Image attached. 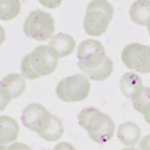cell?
Returning <instances> with one entry per match:
<instances>
[{"label": "cell", "mask_w": 150, "mask_h": 150, "mask_svg": "<svg viewBox=\"0 0 150 150\" xmlns=\"http://www.w3.org/2000/svg\"><path fill=\"white\" fill-rule=\"evenodd\" d=\"M48 46L56 53L58 58H62L68 56L73 52L76 42L71 35L66 33H57L51 37Z\"/></svg>", "instance_id": "30bf717a"}, {"label": "cell", "mask_w": 150, "mask_h": 150, "mask_svg": "<svg viewBox=\"0 0 150 150\" xmlns=\"http://www.w3.org/2000/svg\"><path fill=\"white\" fill-rule=\"evenodd\" d=\"M147 30H148V33H149V36H150V24L147 26Z\"/></svg>", "instance_id": "603a6c76"}, {"label": "cell", "mask_w": 150, "mask_h": 150, "mask_svg": "<svg viewBox=\"0 0 150 150\" xmlns=\"http://www.w3.org/2000/svg\"><path fill=\"white\" fill-rule=\"evenodd\" d=\"M134 109L143 113L150 106V87H141L131 97Z\"/></svg>", "instance_id": "2e32d148"}, {"label": "cell", "mask_w": 150, "mask_h": 150, "mask_svg": "<svg viewBox=\"0 0 150 150\" xmlns=\"http://www.w3.org/2000/svg\"><path fill=\"white\" fill-rule=\"evenodd\" d=\"M51 113L39 103H31L26 106L21 114V122L23 126L34 131L37 134L44 129Z\"/></svg>", "instance_id": "ba28073f"}, {"label": "cell", "mask_w": 150, "mask_h": 150, "mask_svg": "<svg viewBox=\"0 0 150 150\" xmlns=\"http://www.w3.org/2000/svg\"><path fill=\"white\" fill-rule=\"evenodd\" d=\"M55 22L51 14L42 10H34L27 16L23 31L27 37L37 41H45L54 32Z\"/></svg>", "instance_id": "8992f818"}, {"label": "cell", "mask_w": 150, "mask_h": 150, "mask_svg": "<svg viewBox=\"0 0 150 150\" xmlns=\"http://www.w3.org/2000/svg\"><path fill=\"white\" fill-rule=\"evenodd\" d=\"M129 16L134 23L141 26L150 24V1L137 0L133 2L129 9Z\"/></svg>", "instance_id": "7c38bea8"}, {"label": "cell", "mask_w": 150, "mask_h": 150, "mask_svg": "<svg viewBox=\"0 0 150 150\" xmlns=\"http://www.w3.org/2000/svg\"><path fill=\"white\" fill-rule=\"evenodd\" d=\"M53 150H76V149H75L73 145L68 143V142H60V143L55 145Z\"/></svg>", "instance_id": "d6986e66"}, {"label": "cell", "mask_w": 150, "mask_h": 150, "mask_svg": "<svg viewBox=\"0 0 150 150\" xmlns=\"http://www.w3.org/2000/svg\"><path fill=\"white\" fill-rule=\"evenodd\" d=\"M58 56L49 46L40 45L25 55L21 61V72L25 78L34 79L51 74L56 69Z\"/></svg>", "instance_id": "3957f363"}, {"label": "cell", "mask_w": 150, "mask_h": 150, "mask_svg": "<svg viewBox=\"0 0 150 150\" xmlns=\"http://www.w3.org/2000/svg\"><path fill=\"white\" fill-rule=\"evenodd\" d=\"M141 87H143V83L139 75L134 72H127L121 76L120 79V90L122 94L128 98H131Z\"/></svg>", "instance_id": "9a60e30c"}, {"label": "cell", "mask_w": 150, "mask_h": 150, "mask_svg": "<svg viewBox=\"0 0 150 150\" xmlns=\"http://www.w3.org/2000/svg\"><path fill=\"white\" fill-rule=\"evenodd\" d=\"M5 150H31L28 145L21 143V142H14L11 145H9Z\"/></svg>", "instance_id": "ac0fdd59"}, {"label": "cell", "mask_w": 150, "mask_h": 150, "mask_svg": "<svg viewBox=\"0 0 150 150\" xmlns=\"http://www.w3.org/2000/svg\"><path fill=\"white\" fill-rule=\"evenodd\" d=\"M113 12V6L106 0L89 2L83 22L85 32L90 36L102 35L109 26Z\"/></svg>", "instance_id": "277c9868"}, {"label": "cell", "mask_w": 150, "mask_h": 150, "mask_svg": "<svg viewBox=\"0 0 150 150\" xmlns=\"http://www.w3.org/2000/svg\"><path fill=\"white\" fill-rule=\"evenodd\" d=\"M121 59L127 68L141 73H150V46L130 43L123 48Z\"/></svg>", "instance_id": "52a82bcc"}, {"label": "cell", "mask_w": 150, "mask_h": 150, "mask_svg": "<svg viewBox=\"0 0 150 150\" xmlns=\"http://www.w3.org/2000/svg\"><path fill=\"white\" fill-rule=\"evenodd\" d=\"M63 132H64V126L62 121L57 116L51 114L46 126L44 127V129L38 135H39L41 138L46 140V141L52 142V141H57L58 139L61 138V136L63 135Z\"/></svg>", "instance_id": "5bb4252c"}, {"label": "cell", "mask_w": 150, "mask_h": 150, "mask_svg": "<svg viewBox=\"0 0 150 150\" xmlns=\"http://www.w3.org/2000/svg\"><path fill=\"white\" fill-rule=\"evenodd\" d=\"M122 150H137L135 148H132V147H129V148H123Z\"/></svg>", "instance_id": "7402d4cb"}, {"label": "cell", "mask_w": 150, "mask_h": 150, "mask_svg": "<svg viewBox=\"0 0 150 150\" xmlns=\"http://www.w3.org/2000/svg\"><path fill=\"white\" fill-rule=\"evenodd\" d=\"M89 92L90 82L82 74L65 77L56 86L58 98L63 102H79L88 97Z\"/></svg>", "instance_id": "5b68a950"}, {"label": "cell", "mask_w": 150, "mask_h": 150, "mask_svg": "<svg viewBox=\"0 0 150 150\" xmlns=\"http://www.w3.org/2000/svg\"><path fill=\"white\" fill-rule=\"evenodd\" d=\"M78 67L94 81L109 78L113 71V62L106 55L102 43L95 39L83 40L77 51Z\"/></svg>", "instance_id": "6da1fadb"}, {"label": "cell", "mask_w": 150, "mask_h": 150, "mask_svg": "<svg viewBox=\"0 0 150 150\" xmlns=\"http://www.w3.org/2000/svg\"><path fill=\"white\" fill-rule=\"evenodd\" d=\"M141 136V129L133 122H124L118 126L117 138L122 144L127 146L135 145Z\"/></svg>", "instance_id": "4fadbf2b"}, {"label": "cell", "mask_w": 150, "mask_h": 150, "mask_svg": "<svg viewBox=\"0 0 150 150\" xmlns=\"http://www.w3.org/2000/svg\"><path fill=\"white\" fill-rule=\"evenodd\" d=\"M19 125L10 116L2 115L0 117V142L1 146L15 141L18 137Z\"/></svg>", "instance_id": "8fae6325"}, {"label": "cell", "mask_w": 150, "mask_h": 150, "mask_svg": "<svg viewBox=\"0 0 150 150\" xmlns=\"http://www.w3.org/2000/svg\"><path fill=\"white\" fill-rule=\"evenodd\" d=\"M26 82L23 75L18 73H11L3 77L0 84L1 94V110L5 108L12 99L17 98L25 90Z\"/></svg>", "instance_id": "9c48e42d"}, {"label": "cell", "mask_w": 150, "mask_h": 150, "mask_svg": "<svg viewBox=\"0 0 150 150\" xmlns=\"http://www.w3.org/2000/svg\"><path fill=\"white\" fill-rule=\"evenodd\" d=\"M142 114L144 115V119H145V121H146L147 123H148V124L150 125V106L148 108H147L146 110L144 111L143 113H142Z\"/></svg>", "instance_id": "44dd1931"}, {"label": "cell", "mask_w": 150, "mask_h": 150, "mask_svg": "<svg viewBox=\"0 0 150 150\" xmlns=\"http://www.w3.org/2000/svg\"><path fill=\"white\" fill-rule=\"evenodd\" d=\"M78 123L96 143H106L114 135L115 124L112 118L94 107L82 109L78 114Z\"/></svg>", "instance_id": "7a4b0ae2"}, {"label": "cell", "mask_w": 150, "mask_h": 150, "mask_svg": "<svg viewBox=\"0 0 150 150\" xmlns=\"http://www.w3.org/2000/svg\"><path fill=\"white\" fill-rule=\"evenodd\" d=\"M139 147L141 150H150V134L142 138L139 143Z\"/></svg>", "instance_id": "ffe728a7"}, {"label": "cell", "mask_w": 150, "mask_h": 150, "mask_svg": "<svg viewBox=\"0 0 150 150\" xmlns=\"http://www.w3.org/2000/svg\"><path fill=\"white\" fill-rule=\"evenodd\" d=\"M20 11V2L18 0H2L0 2V18L8 21L15 18Z\"/></svg>", "instance_id": "e0dca14e"}]
</instances>
